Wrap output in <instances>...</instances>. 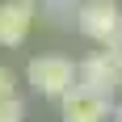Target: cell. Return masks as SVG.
<instances>
[{
	"label": "cell",
	"instance_id": "6da1fadb",
	"mask_svg": "<svg viewBox=\"0 0 122 122\" xmlns=\"http://www.w3.org/2000/svg\"><path fill=\"white\" fill-rule=\"evenodd\" d=\"M25 84L34 88L38 97H55L59 101L76 84V63L67 55H34L30 67H25Z\"/></svg>",
	"mask_w": 122,
	"mask_h": 122
},
{
	"label": "cell",
	"instance_id": "7a4b0ae2",
	"mask_svg": "<svg viewBox=\"0 0 122 122\" xmlns=\"http://www.w3.org/2000/svg\"><path fill=\"white\" fill-rule=\"evenodd\" d=\"M76 30L84 38H93L97 46H105L110 38L122 34V9H118V0H80L76 4Z\"/></svg>",
	"mask_w": 122,
	"mask_h": 122
},
{
	"label": "cell",
	"instance_id": "3957f363",
	"mask_svg": "<svg viewBox=\"0 0 122 122\" xmlns=\"http://www.w3.org/2000/svg\"><path fill=\"white\" fill-rule=\"evenodd\" d=\"M114 114V101L110 97H97V93H88V88H67L59 97V118L63 122H110Z\"/></svg>",
	"mask_w": 122,
	"mask_h": 122
},
{
	"label": "cell",
	"instance_id": "277c9868",
	"mask_svg": "<svg viewBox=\"0 0 122 122\" xmlns=\"http://www.w3.org/2000/svg\"><path fill=\"white\" fill-rule=\"evenodd\" d=\"M38 21V0H0V46H21Z\"/></svg>",
	"mask_w": 122,
	"mask_h": 122
},
{
	"label": "cell",
	"instance_id": "5b68a950",
	"mask_svg": "<svg viewBox=\"0 0 122 122\" xmlns=\"http://www.w3.org/2000/svg\"><path fill=\"white\" fill-rule=\"evenodd\" d=\"M76 88H88V93L114 101V93H118V67L101 51H93V55H84V59L76 63Z\"/></svg>",
	"mask_w": 122,
	"mask_h": 122
},
{
	"label": "cell",
	"instance_id": "8992f818",
	"mask_svg": "<svg viewBox=\"0 0 122 122\" xmlns=\"http://www.w3.org/2000/svg\"><path fill=\"white\" fill-rule=\"evenodd\" d=\"M38 13H46L55 25H67L76 17V0H38Z\"/></svg>",
	"mask_w": 122,
	"mask_h": 122
},
{
	"label": "cell",
	"instance_id": "52a82bcc",
	"mask_svg": "<svg viewBox=\"0 0 122 122\" xmlns=\"http://www.w3.org/2000/svg\"><path fill=\"white\" fill-rule=\"evenodd\" d=\"M0 122H25V101L13 93V97H0Z\"/></svg>",
	"mask_w": 122,
	"mask_h": 122
},
{
	"label": "cell",
	"instance_id": "ba28073f",
	"mask_svg": "<svg viewBox=\"0 0 122 122\" xmlns=\"http://www.w3.org/2000/svg\"><path fill=\"white\" fill-rule=\"evenodd\" d=\"M13 93H17V72L0 63V97H13Z\"/></svg>",
	"mask_w": 122,
	"mask_h": 122
},
{
	"label": "cell",
	"instance_id": "9c48e42d",
	"mask_svg": "<svg viewBox=\"0 0 122 122\" xmlns=\"http://www.w3.org/2000/svg\"><path fill=\"white\" fill-rule=\"evenodd\" d=\"M110 122H122V105H114V114H110Z\"/></svg>",
	"mask_w": 122,
	"mask_h": 122
},
{
	"label": "cell",
	"instance_id": "30bf717a",
	"mask_svg": "<svg viewBox=\"0 0 122 122\" xmlns=\"http://www.w3.org/2000/svg\"><path fill=\"white\" fill-rule=\"evenodd\" d=\"M118 93H122V67H118Z\"/></svg>",
	"mask_w": 122,
	"mask_h": 122
}]
</instances>
